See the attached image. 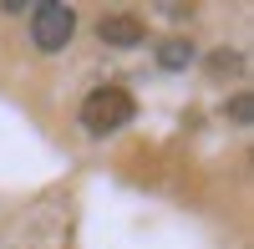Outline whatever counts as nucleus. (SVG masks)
<instances>
[{
  "mask_svg": "<svg viewBox=\"0 0 254 249\" xmlns=\"http://www.w3.org/2000/svg\"><path fill=\"white\" fill-rule=\"evenodd\" d=\"M81 127H87L92 137H107L117 127H127V122L137 117V102L132 92H122V87H92L87 97H81Z\"/></svg>",
  "mask_w": 254,
  "mask_h": 249,
  "instance_id": "f257e3e1",
  "label": "nucleus"
},
{
  "mask_svg": "<svg viewBox=\"0 0 254 249\" xmlns=\"http://www.w3.org/2000/svg\"><path fill=\"white\" fill-rule=\"evenodd\" d=\"M76 36V10L61 0H41L31 10V41L36 51H66V41Z\"/></svg>",
  "mask_w": 254,
  "mask_h": 249,
  "instance_id": "f03ea898",
  "label": "nucleus"
},
{
  "mask_svg": "<svg viewBox=\"0 0 254 249\" xmlns=\"http://www.w3.org/2000/svg\"><path fill=\"white\" fill-rule=\"evenodd\" d=\"M102 41H107V46H117V51H127V46H137V41L147 36L142 31V20L137 15H127V10H112V15H102Z\"/></svg>",
  "mask_w": 254,
  "mask_h": 249,
  "instance_id": "7ed1b4c3",
  "label": "nucleus"
},
{
  "mask_svg": "<svg viewBox=\"0 0 254 249\" xmlns=\"http://www.w3.org/2000/svg\"><path fill=\"white\" fill-rule=\"evenodd\" d=\"M188 56H193L188 41H168V46H163V66H188Z\"/></svg>",
  "mask_w": 254,
  "mask_h": 249,
  "instance_id": "20e7f679",
  "label": "nucleus"
},
{
  "mask_svg": "<svg viewBox=\"0 0 254 249\" xmlns=\"http://www.w3.org/2000/svg\"><path fill=\"white\" fill-rule=\"evenodd\" d=\"M229 117H234L239 127H244V122H249V92H239L234 102H229Z\"/></svg>",
  "mask_w": 254,
  "mask_h": 249,
  "instance_id": "39448f33",
  "label": "nucleus"
}]
</instances>
